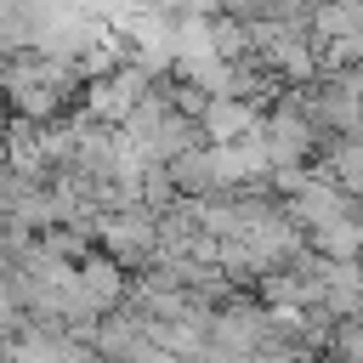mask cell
<instances>
[{"mask_svg": "<svg viewBox=\"0 0 363 363\" xmlns=\"http://www.w3.org/2000/svg\"><path fill=\"white\" fill-rule=\"evenodd\" d=\"M306 363H340V357H329V352H312V357H306Z\"/></svg>", "mask_w": 363, "mask_h": 363, "instance_id": "obj_1", "label": "cell"}]
</instances>
